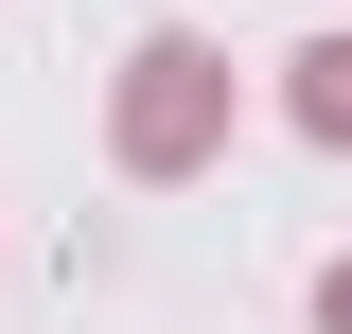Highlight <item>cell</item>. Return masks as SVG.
<instances>
[{"instance_id":"cell-1","label":"cell","mask_w":352,"mask_h":334,"mask_svg":"<svg viewBox=\"0 0 352 334\" xmlns=\"http://www.w3.org/2000/svg\"><path fill=\"white\" fill-rule=\"evenodd\" d=\"M300 106H317V124L352 141V53H317V88H300Z\"/></svg>"},{"instance_id":"cell-2","label":"cell","mask_w":352,"mask_h":334,"mask_svg":"<svg viewBox=\"0 0 352 334\" xmlns=\"http://www.w3.org/2000/svg\"><path fill=\"white\" fill-rule=\"evenodd\" d=\"M335 334H352V282H335Z\"/></svg>"}]
</instances>
